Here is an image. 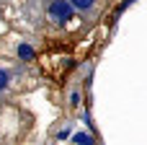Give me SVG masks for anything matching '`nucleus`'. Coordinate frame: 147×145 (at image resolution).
<instances>
[{"label":"nucleus","mask_w":147,"mask_h":145,"mask_svg":"<svg viewBox=\"0 0 147 145\" xmlns=\"http://www.w3.org/2000/svg\"><path fill=\"white\" fill-rule=\"evenodd\" d=\"M72 140H75V143H93V138H90V135H85V132H80V135H75V138H72Z\"/></svg>","instance_id":"4"},{"label":"nucleus","mask_w":147,"mask_h":145,"mask_svg":"<svg viewBox=\"0 0 147 145\" xmlns=\"http://www.w3.org/2000/svg\"><path fill=\"white\" fill-rule=\"evenodd\" d=\"M18 57H21V60H31V57H34V49H31L28 44H21V47H18Z\"/></svg>","instance_id":"2"},{"label":"nucleus","mask_w":147,"mask_h":145,"mask_svg":"<svg viewBox=\"0 0 147 145\" xmlns=\"http://www.w3.org/2000/svg\"><path fill=\"white\" fill-rule=\"evenodd\" d=\"M70 101H72V106H78V104H80V96H78V93H72V96H70Z\"/></svg>","instance_id":"6"},{"label":"nucleus","mask_w":147,"mask_h":145,"mask_svg":"<svg viewBox=\"0 0 147 145\" xmlns=\"http://www.w3.org/2000/svg\"><path fill=\"white\" fill-rule=\"evenodd\" d=\"M5 83H8V75H5V70H0V88H5Z\"/></svg>","instance_id":"5"},{"label":"nucleus","mask_w":147,"mask_h":145,"mask_svg":"<svg viewBox=\"0 0 147 145\" xmlns=\"http://www.w3.org/2000/svg\"><path fill=\"white\" fill-rule=\"evenodd\" d=\"M49 16H52L54 21H59V23H67V21L72 18V5H70V0H52Z\"/></svg>","instance_id":"1"},{"label":"nucleus","mask_w":147,"mask_h":145,"mask_svg":"<svg viewBox=\"0 0 147 145\" xmlns=\"http://www.w3.org/2000/svg\"><path fill=\"white\" fill-rule=\"evenodd\" d=\"M70 5H72V8H90L93 0H70Z\"/></svg>","instance_id":"3"}]
</instances>
